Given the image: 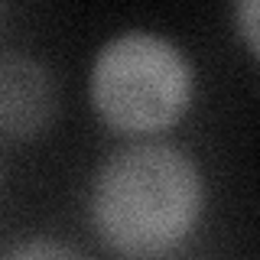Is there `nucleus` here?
<instances>
[{
	"instance_id": "nucleus-4",
	"label": "nucleus",
	"mask_w": 260,
	"mask_h": 260,
	"mask_svg": "<svg viewBox=\"0 0 260 260\" xmlns=\"http://www.w3.org/2000/svg\"><path fill=\"white\" fill-rule=\"evenodd\" d=\"M0 260H88L75 244L52 238V234H32L10 244V247L0 254Z\"/></svg>"
},
{
	"instance_id": "nucleus-5",
	"label": "nucleus",
	"mask_w": 260,
	"mask_h": 260,
	"mask_svg": "<svg viewBox=\"0 0 260 260\" xmlns=\"http://www.w3.org/2000/svg\"><path fill=\"white\" fill-rule=\"evenodd\" d=\"M234 26L244 36L250 55H257V46H260V4L257 0H241L234 7Z\"/></svg>"
},
{
	"instance_id": "nucleus-3",
	"label": "nucleus",
	"mask_w": 260,
	"mask_h": 260,
	"mask_svg": "<svg viewBox=\"0 0 260 260\" xmlns=\"http://www.w3.org/2000/svg\"><path fill=\"white\" fill-rule=\"evenodd\" d=\"M59 85L46 62L26 52L0 55V137L29 140L52 124Z\"/></svg>"
},
{
	"instance_id": "nucleus-2",
	"label": "nucleus",
	"mask_w": 260,
	"mask_h": 260,
	"mask_svg": "<svg viewBox=\"0 0 260 260\" xmlns=\"http://www.w3.org/2000/svg\"><path fill=\"white\" fill-rule=\"evenodd\" d=\"M195 65L185 46L146 26L108 36L88 65V104L111 134L156 140L189 114Z\"/></svg>"
},
{
	"instance_id": "nucleus-1",
	"label": "nucleus",
	"mask_w": 260,
	"mask_h": 260,
	"mask_svg": "<svg viewBox=\"0 0 260 260\" xmlns=\"http://www.w3.org/2000/svg\"><path fill=\"white\" fill-rule=\"evenodd\" d=\"M205 199V173L185 146L162 137L127 140L94 169L88 224L111 254L156 260L199 231Z\"/></svg>"
}]
</instances>
